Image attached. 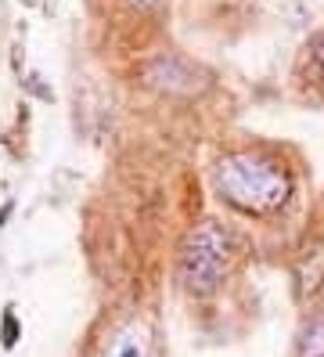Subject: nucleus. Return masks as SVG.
<instances>
[{
  "mask_svg": "<svg viewBox=\"0 0 324 357\" xmlns=\"http://www.w3.org/2000/svg\"><path fill=\"white\" fill-rule=\"evenodd\" d=\"M216 192L242 213H277L292 195L285 162L267 152H231L216 162Z\"/></svg>",
  "mask_w": 324,
  "mask_h": 357,
  "instance_id": "nucleus-1",
  "label": "nucleus"
},
{
  "mask_svg": "<svg viewBox=\"0 0 324 357\" xmlns=\"http://www.w3.org/2000/svg\"><path fill=\"white\" fill-rule=\"evenodd\" d=\"M234 260V242L220 224H199L194 231H187V238L180 245V285L194 296H209V292L227 278Z\"/></svg>",
  "mask_w": 324,
  "mask_h": 357,
  "instance_id": "nucleus-2",
  "label": "nucleus"
},
{
  "mask_svg": "<svg viewBox=\"0 0 324 357\" xmlns=\"http://www.w3.org/2000/svg\"><path fill=\"white\" fill-rule=\"evenodd\" d=\"M144 76H148L151 87H159V91H166V94H187V91L199 87V73H194L187 61L173 58V54L155 58V61L148 66Z\"/></svg>",
  "mask_w": 324,
  "mask_h": 357,
  "instance_id": "nucleus-3",
  "label": "nucleus"
},
{
  "mask_svg": "<svg viewBox=\"0 0 324 357\" xmlns=\"http://www.w3.org/2000/svg\"><path fill=\"white\" fill-rule=\"evenodd\" d=\"M295 285L302 300H314L324 289V238H310L295 257Z\"/></svg>",
  "mask_w": 324,
  "mask_h": 357,
  "instance_id": "nucleus-4",
  "label": "nucleus"
},
{
  "mask_svg": "<svg viewBox=\"0 0 324 357\" xmlns=\"http://www.w3.org/2000/svg\"><path fill=\"white\" fill-rule=\"evenodd\" d=\"M148 350H151L148 328L141 321H130V325H123L112 335V343H108L105 357H148Z\"/></svg>",
  "mask_w": 324,
  "mask_h": 357,
  "instance_id": "nucleus-5",
  "label": "nucleus"
},
{
  "mask_svg": "<svg viewBox=\"0 0 324 357\" xmlns=\"http://www.w3.org/2000/svg\"><path fill=\"white\" fill-rule=\"evenodd\" d=\"M295 357H324V314H317V318L302 328Z\"/></svg>",
  "mask_w": 324,
  "mask_h": 357,
  "instance_id": "nucleus-6",
  "label": "nucleus"
},
{
  "mask_svg": "<svg viewBox=\"0 0 324 357\" xmlns=\"http://www.w3.org/2000/svg\"><path fill=\"white\" fill-rule=\"evenodd\" d=\"M134 8H151V4H159V0H130Z\"/></svg>",
  "mask_w": 324,
  "mask_h": 357,
  "instance_id": "nucleus-7",
  "label": "nucleus"
}]
</instances>
